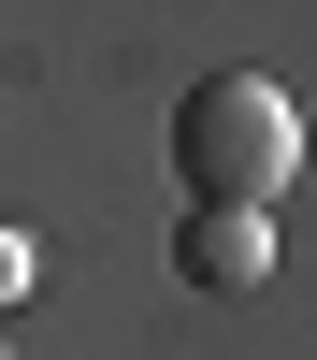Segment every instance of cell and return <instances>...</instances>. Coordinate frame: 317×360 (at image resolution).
Listing matches in <instances>:
<instances>
[{
    "mask_svg": "<svg viewBox=\"0 0 317 360\" xmlns=\"http://www.w3.org/2000/svg\"><path fill=\"white\" fill-rule=\"evenodd\" d=\"M288 173H303V101H288L274 72H202L188 101H173V188H188V202L274 217Z\"/></svg>",
    "mask_w": 317,
    "mask_h": 360,
    "instance_id": "obj_1",
    "label": "cell"
},
{
    "mask_svg": "<svg viewBox=\"0 0 317 360\" xmlns=\"http://www.w3.org/2000/svg\"><path fill=\"white\" fill-rule=\"evenodd\" d=\"M173 259H188V288H259V274H274V217H245V202H188Z\"/></svg>",
    "mask_w": 317,
    "mask_h": 360,
    "instance_id": "obj_2",
    "label": "cell"
},
{
    "mask_svg": "<svg viewBox=\"0 0 317 360\" xmlns=\"http://www.w3.org/2000/svg\"><path fill=\"white\" fill-rule=\"evenodd\" d=\"M15 288H29V245H15V231H0V303H15Z\"/></svg>",
    "mask_w": 317,
    "mask_h": 360,
    "instance_id": "obj_3",
    "label": "cell"
}]
</instances>
